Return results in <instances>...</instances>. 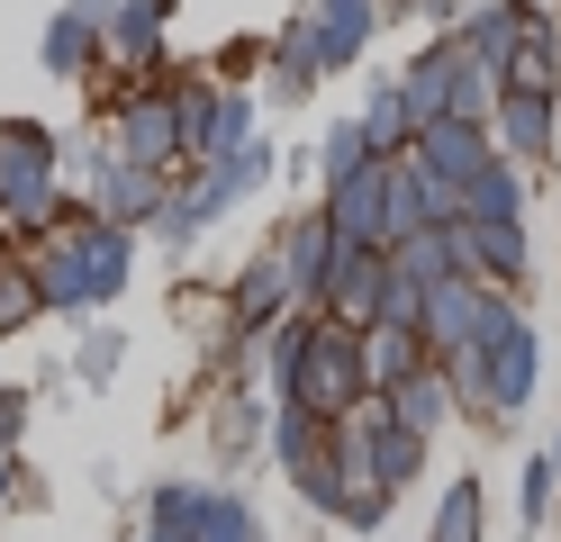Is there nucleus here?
Instances as JSON below:
<instances>
[{
  "mask_svg": "<svg viewBox=\"0 0 561 542\" xmlns=\"http://www.w3.org/2000/svg\"><path fill=\"white\" fill-rule=\"evenodd\" d=\"M263 371L280 389V407L318 416V425H344L371 397V361H363V325L344 316H280L263 335Z\"/></svg>",
  "mask_w": 561,
  "mask_h": 542,
  "instance_id": "obj_1",
  "label": "nucleus"
},
{
  "mask_svg": "<svg viewBox=\"0 0 561 542\" xmlns=\"http://www.w3.org/2000/svg\"><path fill=\"white\" fill-rule=\"evenodd\" d=\"M127 263H136V227H110V217H91V208H73V227L37 235V253H27L46 308H64V316L110 308L118 289H127Z\"/></svg>",
  "mask_w": 561,
  "mask_h": 542,
  "instance_id": "obj_2",
  "label": "nucleus"
},
{
  "mask_svg": "<svg viewBox=\"0 0 561 542\" xmlns=\"http://www.w3.org/2000/svg\"><path fill=\"white\" fill-rule=\"evenodd\" d=\"M444 371H453V389H462L471 425H516L525 397H535V380H543V344H535V325H525V308L499 299L489 325H480V344L462 361H444Z\"/></svg>",
  "mask_w": 561,
  "mask_h": 542,
  "instance_id": "obj_3",
  "label": "nucleus"
},
{
  "mask_svg": "<svg viewBox=\"0 0 561 542\" xmlns=\"http://www.w3.org/2000/svg\"><path fill=\"white\" fill-rule=\"evenodd\" d=\"M0 227H19V235L73 227V208H64V136L37 118H0Z\"/></svg>",
  "mask_w": 561,
  "mask_h": 542,
  "instance_id": "obj_4",
  "label": "nucleus"
},
{
  "mask_svg": "<svg viewBox=\"0 0 561 542\" xmlns=\"http://www.w3.org/2000/svg\"><path fill=\"white\" fill-rule=\"evenodd\" d=\"M263 181H272V145L254 136V145H244V154H218V163H191V181H182V191H172V208L154 217V227H163L172 244H191V235H208V227H218V217H227L236 199H254Z\"/></svg>",
  "mask_w": 561,
  "mask_h": 542,
  "instance_id": "obj_5",
  "label": "nucleus"
},
{
  "mask_svg": "<svg viewBox=\"0 0 561 542\" xmlns=\"http://www.w3.org/2000/svg\"><path fill=\"white\" fill-rule=\"evenodd\" d=\"M272 461H280V480H290L318 516H344V443H335V425H318V416H299V407H280L272 416Z\"/></svg>",
  "mask_w": 561,
  "mask_h": 542,
  "instance_id": "obj_6",
  "label": "nucleus"
},
{
  "mask_svg": "<svg viewBox=\"0 0 561 542\" xmlns=\"http://www.w3.org/2000/svg\"><path fill=\"white\" fill-rule=\"evenodd\" d=\"M146 524L182 533V542H263V516L236 488H182V480H163L146 497Z\"/></svg>",
  "mask_w": 561,
  "mask_h": 542,
  "instance_id": "obj_7",
  "label": "nucleus"
},
{
  "mask_svg": "<svg viewBox=\"0 0 561 542\" xmlns=\"http://www.w3.org/2000/svg\"><path fill=\"white\" fill-rule=\"evenodd\" d=\"M110 145H118V163H146V172H172V163H191V145H182V91H136L118 118H110Z\"/></svg>",
  "mask_w": 561,
  "mask_h": 542,
  "instance_id": "obj_8",
  "label": "nucleus"
},
{
  "mask_svg": "<svg viewBox=\"0 0 561 542\" xmlns=\"http://www.w3.org/2000/svg\"><path fill=\"white\" fill-rule=\"evenodd\" d=\"M499 299H507V289H489V280H471V272L435 280L426 308H416V335H426V353H435V361H462V353L480 344V325H489V308H499Z\"/></svg>",
  "mask_w": 561,
  "mask_h": 542,
  "instance_id": "obj_9",
  "label": "nucleus"
},
{
  "mask_svg": "<svg viewBox=\"0 0 561 542\" xmlns=\"http://www.w3.org/2000/svg\"><path fill=\"white\" fill-rule=\"evenodd\" d=\"M408 163L426 172L435 191H453V199H462L471 181H480L489 163H499V136H489V127H471V118H435V127H416Z\"/></svg>",
  "mask_w": 561,
  "mask_h": 542,
  "instance_id": "obj_10",
  "label": "nucleus"
},
{
  "mask_svg": "<svg viewBox=\"0 0 561 542\" xmlns=\"http://www.w3.org/2000/svg\"><path fill=\"white\" fill-rule=\"evenodd\" d=\"M335 263H344V235H335V217H327V208H308V217H290V227H280V272H290V289H299V308H308V316H327Z\"/></svg>",
  "mask_w": 561,
  "mask_h": 542,
  "instance_id": "obj_11",
  "label": "nucleus"
},
{
  "mask_svg": "<svg viewBox=\"0 0 561 542\" xmlns=\"http://www.w3.org/2000/svg\"><path fill=\"white\" fill-rule=\"evenodd\" d=\"M489 136H499L507 163H561V100H543V91H499Z\"/></svg>",
  "mask_w": 561,
  "mask_h": 542,
  "instance_id": "obj_12",
  "label": "nucleus"
},
{
  "mask_svg": "<svg viewBox=\"0 0 561 542\" xmlns=\"http://www.w3.org/2000/svg\"><path fill=\"white\" fill-rule=\"evenodd\" d=\"M453 244H462V272L489 280V289H525V272H535V244H525V217H507V227H480V217H462L453 227Z\"/></svg>",
  "mask_w": 561,
  "mask_h": 542,
  "instance_id": "obj_13",
  "label": "nucleus"
},
{
  "mask_svg": "<svg viewBox=\"0 0 561 542\" xmlns=\"http://www.w3.org/2000/svg\"><path fill=\"white\" fill-rule=\"evenodd\" d=\"M163 208H172V172H146V163H110L100 191H91V217H110V227H146V217H163Z\"/></svg>",
  "mask_w": 561,
  "mask_h": 542,
  "instance_id": "obj_14",
  "label": "nucleus"
},
{
  "mask_svg": "<svg viewBox=\"0 0 561 542\" xmlns=\"http://www.w3.org/2000/svg\"><path fill=\"white\" fill-rule=\"evenodd\" d=\"M100 55H110V10H100V0H73L64 19H46V72L82 82Z\"/></svg>",
  "mask_w": 561,
  "mask_h": 542,
  "instance_id": "obj_15",
  "label": "nucleus"
},
{
  "mask_svg": "<svg viewBox=\"0 0 561 542\" xmlns=\"http://www.w3.org/2000/svg\"><path fill=\"white\" fill-rule=\"evenodd\" d=\"M390 416H399L408 434H426V443H435V434H453V425H462V389H453V371H444V361H426V371H416L408 389H390Z\"/></svg>",
  "mask_w": 561,
  "mask_h": 542,
  "instance_id": "obj_16",
  "label": "nucleus"
},
{
  "mask_svg": "<svg viewBox=\"0 0 561 542\" xmlns=\"http://www.w3.org/2000/svg\"><path fill=\"white\" fill-rule=\"evenodd\" d=\"M363 361H371V397H390V389H408L416 371H426V335H416V325H371L363 335Z\"/></svg>",
  "mask_w": 561,
  "mask_h": 542,
  "instance_id": "obj_17",
  "label": "nucleus"
},
{
  "mask_svg": "<svg viewBox=\"0 0 561 542\" xmlns=\"http://www.w3.org/2000/svg\"><path fill=\"white\" fill-rule=\"evenodd\" d=\"M318 36H327V64H354L371 46V27H380V0H318Z\"/></svg>",
  "mask_w": 561,
  "mask_h": 542,
  "instance_id": "obj_18",
  "label": "nucleus"
},
{
  "mask_svg": "<svg viewBox=\"0 0 561 542\" xmlns=\"http://www.w3.org/2000/svg\"><path fill=\"white\" fill-rule=\"evenodd\" d=\"M163 19H172V0H127V10H110V55L118 64H154L163 55Z\"/></svg>",
  "mask_w": 561,
  "mask_h": 542,
  "instance_id": "obj_19",
  "label": "nucleus"
},
{
  "mask_svg": "<svg viewBox=\"0 0 561 542\" xmlns=\"http://www.w3.org/2000/svg\"><path fill=\"white\" fill-rule=\"evenodd\" d=\"M462 217H480V227H507V217H525V172L499 154V163H489L471 191H462Z\"/></svg>",
  "mask_w": 561,
  "mask_h": 542,
  "instance_id": "obj_20",
  "label": "nucleus"
},
{
  "mask_svg": "<svg viewBox=\"0 0 561 542\" xmlns=\"http://www.w3.org/2000/svg\"><path fill=\"white\" fill-rule=\"evenodd\" d=\"M426 542H489V488L480 480H453L444 506H435V524H426Z\"/></svg>",
  "mask_w": 561,
  "mask_h": 542,
  "instance_id": "obj_21",
  "label": "nucleus"
},
{
  "mask_svg": "<svg viewBox=\"0 0 561 542\" xmlns=\"http://www.w3.org/2000/svg\"><path fill=\"white\" fill-rule=\"evenodd\" d=\"M380 154H371V136H363V118H335L327 136H318V181H327V191H344V181H354V172H371Z\"/></svg>",
  "mask_w": 561,
  "mask_h": 542,
  "instance_id": "obj_22",
  "label": "nucleus"
},
{
  "mask_svg": "<svg viewBox=\"0 0 561 542\" xmlns=\"http://www.w3.org/2000/svg\"><path fill=\"white\" fill-rule=\"evenodd\" d=\"M516 516H525V533H543V524L561 516V461H552V452L525 461V480H516Z\"/></svg>",
  "mask_w": 561,
  "mask_h": 542,
  "instance_id": "obj_23",
  "label": "nucleus"
},
{
  "mask_svg": "<svg viewBox=\"0 0 561 542\" xmlns=\"http://www.w3.org/2000/svg\"><path fill=\"white\" fill-rule=\"evenodd\" d=\"M46 316V289L27 263H0V335H19V325H37Z\"/></svg>",
  "mask_w": 561,
  "mask_h": 542,
  "instance_id": "obj_24",
  "label": "nucleus"
},
{
  "mask_svg": "<svg viewBox=\"0 0 561 542\" xmlns=\"http://www.w3.org/2000/svg\"><path fill=\"white\" fill-rule=\"evenodd\" d=\"M254 434H263V407H254V397H227V407H218V452L227 461L254 452Z\"/></svg>",
  "mask_w": 561,
  "mask_h": 542,
  "instance_id": "obj_25",
  "label": "nucleus"
},
{
  "mask_svg": "<svg viewBox=\"0 0 561 542\" xmlns=\"http://www.w3.org/2000/svg\"><path fill=\"white\" fill-rule=\"evenodd\" d=\"M10 506H46V480L19 452H0V516H10Z\"/></svg>",
  "mask_w": 561,
  "mask_h": 542,
  "instance_id": "obj_26",
  "label": "nucleus"
},
{
  "mask_svg": "<svg viewBox=\"0 0 561 542\" xmlns=\"http://www.w3.org/2000/svg\"><path fill=\"white\" fill-rule=\"evenodd\" d=\"M390 506H399L390 488H354V497H344V516H335V524H344V533H380V524H390Z\"/></svg>",
  "mask_w": 561,
  "mask_h": 542,
  "instance_id": "obj_27",
  "label": "nucleus"
},
{
  "mask_svg": "<svg viewBox=\"0 0 561 542\" xmlns=\"http://www.w3.org/2000/svg\"><path fill=\"white\" fill-rule=\"evenodd\" d=\"M118 361H127V344H118V335H91V344H82V380H110Z\"/></svg>",
  "mask_w": 561,
  "mask_h": 542,
  "instance_id": "obj_28",
  "label": "nucleus"
},
{
  "mask_svg": "<svg viewBox=\"0 0 561 542\" xmlns=\"http://www.w3.org/2000/svg\"><path fill=\"white\" fill-rule=\"evenodd\" d=\"M19 425H27V397H19L10 380H0V452H10V443H19Z\"/></svg>",
  "mask_w": 561,
  "mask_h": 542,
  "instance_id": "obj_29",
  "label": "nucleus"
},
{
  "mask_svg": "<svg viewBox=\"0 0 561 542\" xmlns=\"http://www.w3.org/2000/svg\"><path fill=\"white\" fill-rule=\"evenodd\" d=\"M399 10H416V19H435V27H453V19H471V0H399Z\"/></svg>",
  "mask_w": 561,
  "mask_h": 542,
  "instance_id": "obj_30",
  "label": "nucleus"
},
{
  "mask_svg": "<svg viewBox=\"0 0 561 542\" xmlns=\"http://www.w3.org/2000/svg\"><path fill=\"white\" fill-rule=\"evenodd\" d=\"M552 461H561V434H552Z\"/></svg>",
  "mask_w": 561,
  "mask_h": 542,
  "instance_id": "obj_31",
  "label": "nucleus"
}]
</instances>
